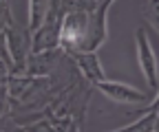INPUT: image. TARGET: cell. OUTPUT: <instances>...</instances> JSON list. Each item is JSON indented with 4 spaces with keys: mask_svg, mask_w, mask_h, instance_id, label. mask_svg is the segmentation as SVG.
Masks as SVG:
<instances>
[{
    "mask_svg": "<svg viewBox=\"0 0 159 132\" xmlns=\"http://www.w3.org/2000/svg\"><path fill=\"white\" fill-rule=\"evenodd\" d=\"M0 20H2V42L7 44V49L11 51L13 60H16V73H25L29 55H31L33 35H29V27H20L16 22V18L9 9V0H2Z\"/></svg>",
    "mask_w": 159,
    "mask_h": 132,
    "instance_id": "cell-1",
    "label": "cell"
},
{
    "mask_svg": "<svg viewBox=\"0 0 159 132\" xmlns=\"http://www.w3.org/2000/svg\"><path fill=\"white\" fill-rule=\"evenodd\" d=\"M135 46H137V64L142 68V75L150 88V92L159 90V77H157V57L152 53V46H150V40H148V33H146V27H139L135 31Z\"/></svg>",
    "mask_w": 159,
    "mask_h": 132,
    "instance_id": "cell-2",
    "label": "cell"
},
{
    "mask_svg": "<svg viewBox=\"0 0 159 132\" xmlns=\"http://www.w3.org/2000/svg\"><path fill=\"white\" fill-rule=\"evenodd\" d=\"M93 88L104 92V95L115 104H146V101H152V97H155L152 92H144V90H139V88H135V86H130L126 82H108V79H104V82L93 84Z\"/></svg>",
    "mask_w": 159,
    "mask_h": 132,
    "instance_id": "cell-3",
    "label": "cell"
},
{
    "mask_svg": "<svg viewBox=\"0 0 159 132\" xmlns=\"http://www.w3.org/2000/svg\"><path fill=\"white\" fill-rule=\"evenodd\" d=\"M66 57L69 55L64 53V49H53L47 53H31L25 73L31 75V77H49L66 62Z\"/></svg>",
    "mask_w": 159,
    "mask_h": 132,
    "instance_id": "cell-4",
    "label": "cell"
},
{
    "mask_svg": "<svg viewBox=\"0 0 159 132\" xmlns=\"http://www.w3.org/2000/svg\"><path fill=\"white\" fill-rule=\"evenodd\" d=\"M66 55L73 60V64L80 70V75H82L91 86L106 79V73L102 68V62H99L97 51H66Z\"/></svg>",
    "mask_w": 159,
    "mask_h": 132,
    "instance_id": "cell-5",
    "label": "cell"
},
{
    "mask_svg": "<svg viewBox=\"0 0 159 132\" xmlns=\"http://www.w3.org/2000/svg\"><path fill=\"white\" fill-rule=\"evenodd\" d=\"M55 0H27V27L31 33H35L44 24L47 15L51 13Z\"/></svg>",
    "mask_w": 159,
    "mask_h": 132,
    "instance_id": "cell-6",
    "label": "cell"
},
{
    "mask_svg": "<svg viewBox=\"0 0 159 132\" xmlns=\"http://www.w3.org/2000/svg\"><path fill=\"white\" fill-rule=\"evenodd\" d=\"M139 119L135 123H128L119 130H113V132H157V119H159V112L155 110H142L137 112Z\"/></svg>",
    "mask_w": 159,
    "mask_h": 132,
    "instance_id": "cell-7",
    "label": "cell"
},
{
    "mask_svg": "<svg viewBox=\"0 0 159 132\" xmlns=\"http://www.w3.org/2000/svg\"><path fill=\"white\" fill-rule=\"evenodd\" d=\"M144 18H146V22H148V24L157 31V35H159V0H146Z\"/></svg>",
    "mask_w": 159,
    "mask_h": 132,
    "instance_id": "cell-8",
    "label": "cell"
},
{
    "mask_svg": "<svg viewBox=\"0 0 159 132\" xmlns=\"http://www.w3.org/2000/svg\"><path fill=\"white\" fill-rule=\"evenodd\" d=\"M29 132H57L55 130V126H53V121L47 117V115H42V117H38L35 121H31V123H27L25 126Z\"/></svg>",
    "mask_w": 159,
    "mask_h": 132,
    "instance_id": "cell-9",
    "label": "cell"
},
{
    "mask_svg": "<svg viewBox=\"0 0 159 132\" xmlns=\"http://www.w3.org/2000/svg\"><path fill=\"white\" fill-rule=\"evenodd\" d=\"M157 132H159V130H157Z\"/></svg>",
    "mask_w": 159,
    "mask_h": 132,
    "instance_id": "cell-10",
    "label": "cell"
}]
</instances>
